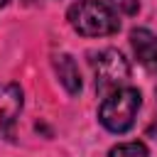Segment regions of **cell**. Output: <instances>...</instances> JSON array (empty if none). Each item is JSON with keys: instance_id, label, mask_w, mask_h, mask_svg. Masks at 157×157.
Instances as JSON below:
<instances>
[{"instance_id": "ba28073f", "label": "cell", "mask_w": 157, "mask_h": 157, "mask_svg": "<svg viewBox=\"0 0 157 157\" xmlns=\"http://www.w3.org/2000/svg\"><path fill=\"white\" fill-rule=\"evenodd\" d=\"M108 5L118 12V15H135L140 10V2L137 0H108Z\"/></svg>"}, {"instance_id": "5b68a950", "label": "cell", "mask_w": 157, "mask_h": 157, "mask_svg": "<svg viewBox=\"0 0 157 157\" xmlns=\"http://www.w3.org/2000/svg\"><path fill=\"white\" fill-rule=\"evenodd\" d=\"M132 47H135V54L137 59L157 74V34L147 32V29H135L132 32Z\"/></svg>"}, {"instance_id": "7a4b0ae2", "label": "cell", "mask_w": 157, "mask_h": 157, "mask_svg": "<svg viewBox=\"0 0 157 157\" xmlns=\"http://www.w3.org/2000/svg\"><path fill=\"white\" fill-rule=\"evenodd\" d=\"M140 91L137 88H130V86H123V88H115L113 93H108L98 108V120L105 130L110 132H128L132 125H135V115L140 110Z\"/></svg>"}, {"instance_id": "6da1fadb", "label": "cell", "mask_w": 157, "mask_h": 157, "mask_svg": "<svg viewBox=\"0 0 157 157\" xmlns=\"http://www.w3.org/2000/svg\"><path fill=\"white\" fill-rule=\"evenodd\" d=\"M69 25L83 37H108L120 29L118 12L101 0H78L66 12Z\"/></svg>"}, {"instance_id": "9c48e42d", "label": "cell", "mask_w": 157, "mask_h": 157, "mask_svg": "<svg viewBox=\"0 0 157 157\" xmlns=\"http://www.w3.org/2000/svg\"><path fill=\"white\" fill-rule=\"evenodd\" d=\"M7 2H10V0H0V7H2V5H7Z\"/></svg>"}, {"instance_id": "3957f363", "label": "cell", "mask_w": 157, "mask_h": 157, "mask_svg": "<svg viewBox=\"0 0 157 157\" xmlns=\"http://www.w3.org/2000/svg\"><path fill=\"white\" fill-rule=\"evenodd\" d=\"M93 66V78H96V88L98 93L108 96L115 88H123L130 78V66L125 61V56L118 49H103L91 59Z\"/></svg>"}, {"instance_id": "277c9868", "label": "cell", "mask_w": 157, "mask_h": 157, "mask_svg": "<svg viewBox=\"0 0 157 157\" xmlns=\"http://www.w3.org/2000/svg\"><path fill=\"white\" fill-rule=\"evenodd\" d=\"M22 113V88L17 83H0V140L15 132Z\"/></svg>"}, {"instance_id": "8992f818", "label": "cell", "mask_w": 157, "mask_h": 157, "mask_svg": "<svg viewBox=\"0 0 157 157\" xmlns=\"http://www.w3.org/2000/svg\"><path fill=\"white\" fill-rule=\"evenodd\" d=\"M54 69H56V74H59L61 86H64L71 96L81 91V76H78V69H76V64H74V59H71L69 54H59V56L54 59Z\"/></svg>"}, {"instance_id": "52a82bcc", "label": "cell", "mask_w": 157, "mask_h": 157, "mask_svg": "<svg viewBox=\"0 0 157 157\" xmlns=\"http://www.w3.org/2000/svg\"><path fill=\"white\" fill-rule=\"evenodd\" d=\"M108 157H147V147L142 142H120L108 152Z\"/></svg>"}]
</instances>
